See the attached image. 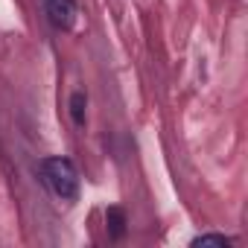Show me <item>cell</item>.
Returning a JSON list of instances; mask_svg holds the SVG:
<instances>
[{
  "mask_svg": "<svg viewBox=\"0 0 248 248\" xmlns=\"http://www.w3.org/2000/svg\"><path fill=\"white\" fill-rule=\"evenodd\" d=\"M193 245H196V248H202V245H219V248H228L231 239H228V236H219V233H207V236H196Z\"/></svg>",
  "mask_w": 248,
  "mask_h": 248,
  "instance_id": "5b68a950",
  "label": "cell"
},
{
  "mask_svg": "<svg viewBox=\"0 0 248 248\" xmlns=\"http://www.w3.org/2000/svg\"><path fill=\"white\" fill-rule=\"evenodd\" d=\"M108 231H111L114 239H120L126 233V216H123L120 207H108Z\"/></svg>",
  "mask_w": 248,
  "mask_h": 248,
  "instance_id": "3957f363",
  "label": "cell"
},
{
  "mask_svg": "<svg viewBox=\"0 0 248 248\" xmlns=\"http://www.w3.org/2000/svg\"><path fill=\"white\" fill-rule=\"evenodd\" d=\"M85 105H88V96L82 91H76L70 96V117H73L76 126H85Z\"/></svg>",
  "mask_w": 248,
  "mask_h": 248,
  "instance_id": "277c9868",
  "label": "cell"
},
{
  "mask_svg": "<svg viewBox=\"0 0 248 248\" xmlns=\"http://www.w3.org/2000/svg\"><path fill=\"white\" fill-rule=\"evenodd\" d=\"M44 12H47V21L56 30H70L73 21H76V3L73 0H44Z\"/></svg>",
  "mask_w": 248,
  "mask_h": 248,
  "instance_id": "7a4b0ae2",
  "label": "cell"
},
{
  "mask_svg": "<svg viewBox=\"0 0 248 248\" xmlns=\"http://www.w3.org/2000/svg\"><path fill=\"white\" fill-rule=\"evenodd\" d=\"M41 178L59 199H76L79 196V175H76L73 161H67V158L41 161Z\"/></svg>",
  "mask_w": 248,
  "mask_h": 248,
  "instance_id": "6da1fadb",
  "label": "cell"
}]
</instances>
